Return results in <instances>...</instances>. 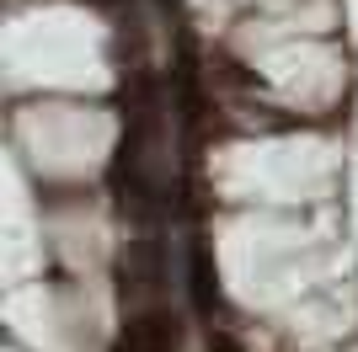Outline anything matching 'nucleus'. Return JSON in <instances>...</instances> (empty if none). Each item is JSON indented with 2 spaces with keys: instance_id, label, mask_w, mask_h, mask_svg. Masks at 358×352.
<instances>
[{
  "instance_id": "f257e3e1",
  "label": "nucleus",
  "mask_w": 358,
  "mask_h": 352,
  "mask_svg": "<svg viewBox=\"0 0 358 352\" xmlns=\"http://www.w3.org/2000/svg\"><path fill=\"white\" fill-rule=\"evenodd\" d=\"M177 321L161 315V309H150V315H134V321L123 325V337L113 352H177Z\"/></svg>"
},
{
  "instance_id": "7ed1b4c3",
  "label": "nucleus",
  "mask_w": 358,
  "mask_h": 352,
  "mask_svg": "<svg viewBox=\"0 0 358 352\" xmlns=\"http://www.w3.org/2000/svg\"><path fill=\"white\" fill-rule=\"evenodd\" d=\"M209 352H246V347H241V342L230 337L224 325H214V331H209Z\"/></svg>"
},
{
  "instance_id": "f03ea898",
  "label": "nucleus",
  "mask_w": 358,
  "mask_h": 352,
  "mask_svg": "<svg viewBox=\"0 0 358 352\" xmlns=\"http://www.w3.org/2000/svg\"><path fill=\"white\" fill-rule=\"evenodd\" d=\"M187 283H193V305L203 315H214L220 309V288H214V267H209V251L203 246H193V256H187Z\"/></svg>"
}]
</instances>
